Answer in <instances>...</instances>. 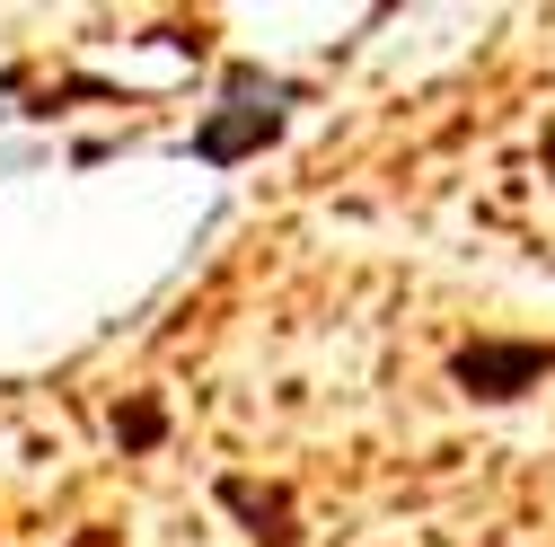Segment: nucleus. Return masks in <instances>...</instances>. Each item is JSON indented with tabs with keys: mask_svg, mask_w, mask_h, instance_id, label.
<instances>
[{
	"mask_svg": "<svg viewBox=\"0 0 555 547\" xmlns=\"http://www.w3.org/2000/svg\"><path fill=\"white\" fill-rule=\"evenodd\" d=\"M546 371H555V345H503V335H476V345H459V362H450V380L467 397H520Z\"/></svg>",
	"mask_w": 555,
	"mask_h": 547,
	"instance_id": "1",
	"label": "nucleus"
},
{
	"mask_svg": "<svg viewBox=\"0 0 555 547\" xmlns=\"http://www.w3.org/2000/svg\"><path fill=\"white\" fill-rule=\"evenodd\" d=\"M273 132H283V106H221V115H203V124H194V160L230 168V160L264 151Z\"/></svg>",
	"mask_w": 555,
	"mask_h": 547,
	"instance_id": "2",
	"label": "nucleus"
},
{
	"mask_svg": "<svg viewBox=\"0 0 555 547\" xmlns=\"http://www.w3.org/2000/svg\"><path fill=\"white\" fill-rule=\"evenodd\" d=\"M221 504L247 521V538L292 547V495H283V486H256V476H221Z\"/></svg>",
	"mask_w": 555,
	"mask_h": 547,
	"instance_id": "3",
	"label": "nucleus"
},
{
	"mask_svg": "<svg viewBox=\"0 0 555 547\" xmlns=\"http://www.w3.org/2000/svg\"><path fill=\"white\" fill-rule=\"evenodd\" d=\"M115 433H124L132 450H151V442L168 433V406H159V397H132V406H115Z\"/></svg>",
	"mask_w": 555,
	"mask_h": 547,
	"instance_id": "4",
	"label": "nucleus"
},
{
	"mask_svg": "<svg viewBox=\"0 0 555 547\" xmlns=\"http://www.w3.org/2000/svg\"><path fill=\"white\" fill-rule=\"evenodd\" d=\"M80 547H115V538H106V530H89V538H80Z\"/></svg>",
	"mask_w": 555,
	"mask_h": 547,
	"instance_id": "5",
	"label": "nucleus"
}]
</instances>
